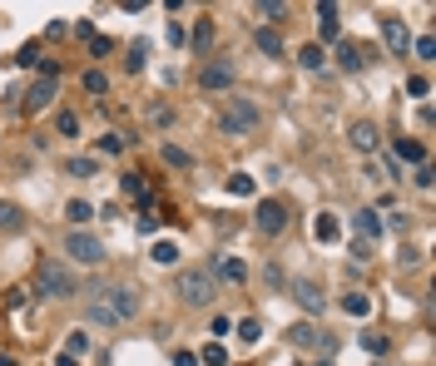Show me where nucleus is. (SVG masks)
Masks as SVG:
<instances>
[{"label":"nucleus","mask_w":436,"mask_h":366,"mask_svg":"<svg viewBox=\"0 0 436 366\" xmlns=\"http://www.w3.org/2000/svg\"><path fill=\"white\" fill-rule=\"evenodd\" d=\"M5 307H10V312L25 307V287H10V292H5Z\"/></svg>","instance_id":"nucleus-44"},{"label":"nucleus","mask_w":436,"mask_h":366,"mask_svg":"<svg viewBox=\"0 0 436 366\" xmlns=\"http://www.w3.org/2000/svg\"><path fill=\"white\" fill-rule=\"evenodd\" d=\"M174 366H198V352H174Z\"/></svg>","instance_id":"nucleus-49"},{"label":"nucleus","mask_w":436,"mask_h":366,"mask_svg":"<svg viewBox=\"0 0 436 366\" xmlns=\"http://www.w3.org/2000/svg\"><path fill=\"white\" fill-rule=\"evenodd\" d=\"M287 292H293V302H298L307 317H322V312H327V292H322V283H313V277H293Z\"/></svg>","instance_id":"nucleus-7"},{"label":"nucleus","mask_w":436,"mask_h":366,"mask_svg":"<svg viewBox=\"0 0 436 366\" xmlns=\"http://www.w3.org/2000/svg\"><path fill=\"white\" fill-rule=\"evenodd\" d=\"M318 366H337V361H318Z\"/></svg>","instance_id":"nucleus-51"},{"label":"nucleus","mask_w":436,"mask_h":366,"mask_svg":"<svg viewBox=\"0 0 436 366\" xmlns=\"http://www.w3.org/2000/svg\"><path fill=\"white\" fill-rule=\"evenodd\" d=\"M258 15H263V20H287V0H263Z\"/></svg>","instance_id":"nucleus-34"},{"label":"nucleus","mask_w":436,"mask_h":366,"mask_svg":"<svg viewBox=\"0 0 436 366\" xmlns=\"http://www.w3.org/2000/svg\"><path fill=\"white\" fill-rule=\"evenodd\" d=\"M65 356H75V361L90 356V332H85V327H75V332L65 337Z\"/></svg>","instance_id":"nucleus-24"},{"label":"nucleus","mask_w":436,"mask_h":366,"mask_svg":"<svg viewBox=\"0 0 436 366\" xmlns=\"http://www.w3.org/2000/svg\"><path fill=\"white\" fill-rule=\"evenodd\" d=\"M85 297H99V302L114 312V322H134V317L144 312V302H139V292H134V287H99V283H90Z\"/></svg>","instance_id":"nucleus-4"},{"label":"nucleus","mask_w":436,"mask_h":366,"mask_svg":"<svg viewBox=\"0 0 436 366\" xmlns=\"http://www.w3.org/2000/svg\"><path fill=\"white\" fill-rule=\"evenodd\" d=\"M149 257H154V263H159V267H174V263H179V257H183V252H179V243H169V238H159Z\"/></svg>","instance_id":"nucleus-23"},{"label":"nucleus","mask_w":436,"mask_h":366,"mask_svg":"<svg viewBox=\"0 0 436 366\" xmlns=\"http://www.w3.org/2000/svg\"><path fill=\"white\" fill-rule=\"evenodd\" d=\"M174 292H179L189 307H209L214 297H218V283H214V272H209V267H183V272H179V283H174Z\"/></svg>","instance_id":"nucleus-2"},{"label":"nucleus","mask_w":436,"mask_h":366,"mask_svg":"<svg viewBox=\"0 0 436 366\" xmlns=\"http://www.w3.org/2000/svg\"><path fill=\"white\" fill-rule=\"evenodd\" d=\"M55 129H60L65 139H75V134H79V119H75V114H60V119H55Z\"/></svg>","instance_id":"nucleus-41"},{"label":"nucleus","mask_w":436,"mask_h":366,"mask_svg":"<svg viewBox=\"0 0 436 366\" xmlns=\"http://www.w3.org/2000/svg\"><path fill=\"white\" fill-rule=\"evenodd\" d=\"M228 193H233V198H253V193H258V183L248 179V174H233V179H228Z\"/></svg>","instance_id":"nucleus-29"},{"label":"nucleus","mask_w":436,"mask_h":366,"mask_svg":"<svg viewBox=\"0 0 436 366\" xmlns=\"http://www.w3.org/2000/svg\"><path fill=\"white\" fill-rule=\"evenodd\" d=\"M20 228H25V213H20L15 203L0 198V233H20Z\"/></svg>","instance_id":"nucleus-21"},{"label":"nucleus","mask_w":436,"mask_h":366,"mask_svg":"<svg viewBox=\"0 0 436 366\" xmlns=\"http://www.w3.org/2000/svg\"><path fill=\"white\" fill-rule=\"evenodd\" d=\"M362 347H367L372 356H387V337H377V332H367V337H362Z\"/></svg>","instance_id":"nucleus-40"},{"label":"nucleus","mask_w":436,"mask_h":366,"mask_svg":"<svg viewBox=\"0 0 436 366\" xmlns=\"http://www.w3.org/2000/svg\"><path fill=\"white\" fill-rule=\"evenodd\" d=\"M65 174H75V179H94V174H99V159L79 154V159H70V164H65Z\"/></svg>","instance_id":"nucleus-26"},{"label":"nucleus","mask_w":436,"mask_h":366,"mask_svg":"<svg viewBox=\"0 0 436 366\" xmlns=\"http://www.w3.org/2000/svg\"><path fill=\"white\" fill-rule=\"evenodd\" d=\"M119 188H124V198H134V203L149 198V188H144V174H124V179H119Z\"/></svg>","instance_id":"nucleus-25"},{"label":"nucleus","mask_w":436,"mask_h":366,"mask_svg":"<svg viewBox=\"0 0 436 366\" xmlns=\"http://www.w3.org/2000/svg\"><path fill=\"white\" fill-rule=\"evenodd\" d=\"M322 60H327L322 45H303V50H298V64H303V70H322Z\"/></svg>","instance_id":"nucleus-30"},{"label":"nucleus","mask_w":436,"mask_h":366,"mask_svg":"<svg viewBox=\"0 0 436 366\" xmlns=\"http://www.w3.org/2000/svg\"><path fill=\"white\" fill-rule=\"evenodd\" d=\"M258 124H263V114H258V104H253V99H223L218 129H223L228 139H243V134H253Z\"/></svg>","instance_id":"nucleus-1"},{"label":"nucleus","mask_w":436,"mask_h":366,"mask_svg":"<svg viewBox=\"0 0 436 366\" xmlns=\"http://www.w3.org/2000/svg\"><path fill=\"white\" fill-rule=\"evenodd\" d=\"M85 322H94V327H119V322H114V312H110L105 302H99V297H90V307H85Z\"/></svg>","instance_id":"nucleus-22"},{"label":"nucleus","mask_w":436,"mask_h":366,"mask_svg":"<svg viewBox=\"0 0 436 366\" xmlns=\"http://www.w3.org/2000/svg\"><path fill=\"white\" fill-rule=\"evenodd\" d=\"M431 183H436V174H431V164H422V168H417V188H426V193H431Z\"/></svg>","instance_id":"nucleus-46"},{"label":"nucleus","mask_w":436,"mask_h":366,"mask_svg":"<svg viewBox=\"0 0 436 366\" xmlns=\"http://www.w3.org/2000/svg\"><path fill=\"white\" fill-rule=\"evenodd\" d=\"M347 144L357 148L362 159H372V154H377V148H382V134H377V124H372V119H357V124L347 129Z\"/></svg>","instance_id":"nucleus-10"},{"label":"nucleus","mask_w":436,"mask_h":366,"mask_svg":"<svg viewBox=\"0 0 436 366\" xmlns=\"http://www.w3.org/2000/svg\"><path fill=\"white\" fill-rule=\"evenodd\" d=\"M65 213H70L75 223H90V218H94V208H90L85 198H70V208H65Z\"/></svg>","instance_id":"nucleus-38"},{"label":"nucleus","mask_w":436,"mask_h":366,"mask_svg":"<svg viewBox=\"0 0 436 366\" xmlns=\"http://www.w3.org/2000/svg\"><path fill=\"white\" fill-rule=\"evenodd\" d=\"M411 45H417V55H422V60H431V55H436V40H431V35H422V40H411Z\"/></svg>","instance_id":"nucleus-45"},{"label":"nucleus","mask_w":436,"mask_h":366,"mask_svg":"<svg viewBox=\"0 0 436 366\" xmlns=\"http://www.w3.org/2000/svg\"><path fill=\"white\" fill-rule=\"evenodd\" d=\"M110 50H114V40H110V35H90V55H94V60H105Z\"/></svg>","instance_id":"nucleus-39"},{"label":"nucleus","mask_w":436,"mask_h":366,"mask_svg":"<svg viewBox=\"0 0 436 366\" xmlns=\"http://www.w3.org/2000/svg\"><path fill=\"white\" fill-rule=\"evenodd\" d=\"M313 238H318V243H337V238H342L337 213H318V218H313Z\"/></svg>","instance_id":"nucleus-18"},{"label":"nucleus","mask_w":436,"mask_h":366,"mask_svg":"<svg viewBox=\"0 0 436 366\" xmlns=\"http://www.w3.org/2000/svg\"><path fill=\"white\" fill-rule=\"evenodd\" d=\"M15 64H40V40H30V45L15 55Z\"/></svg>","instance_id":"nucleus-42"},{"label":"nucleus","mask_w":436,"mask_h":366,"mask_svg":"<svg viewBox=\"0 0 436 366\" xmlns=\"http://www.w3.org/2000/svg\"><path fill=\"white\" fill-rule=\"evenodd\" d=\"M203 366H228V352L218 347V341H209V347H203V356H198Z\"/></svg>","instance_id":"nucleus-35"},{"label":"nucleus","mask_w":436,"mask_h":366,"mask_svg":"<svg viewBox=\"0 0 436 366\" xmlns=\"http://www.w3.org/2000/svg\"><path fill=\"white\" fill-rule=\"evenodd\" d=\"M129 144L134 139H124V134H105V139H99V154H124Z\"/></svg>","instance_id":"nucleus-33"},{"label":"nucleus","mask_w":436,"mask_h":366,"mask_svg":"<svg viewBox=\"0 0 436 366\" xmlns=\"http://www.w3.org/2000/svg\"><path fill=\"white\" fill-rule=\"evenodd\" d=\"M85 90H90V94H105V90H110V75H105V70H85Z\"/></svg>","instance_id":"nucleus-32"},{"label":"nucleus","mask_w":436,"mask_h":366,"mask_svg":"<svg viewBox=\"0 0 436 366\" xmlns=\"http://www.w3.org/2000/svg\"><path fill=\"white\" fill-rule=\"evenodd\" d=\"M283 337L293 341L298 352H318V356H327V361H332V352H337V337H327L322 327H313V322H298V327H287Z\"/></svg>","instance_id":"nucleus-5"},{"label":"nucleus","mask_w":436,"mask_h":366,"mask_svg":"<svg viewBox=\"0 0 436 366\" xmlns=\"http://www.w3.org/2000/svg\"><path fill=\"white\" fill-rule=\"evenodd\" d=\"M233 79H238V70L228 60H209L198 70V90H233Z\"/></svg>","instance_id":"nucleus-9"},{"label":"nucleus","mask_w":436,"mask_h":366,"mask_svg":"<svg viewBox=\"0 0 436 366\" xmlns=\"http://www.w3.org/2000/svg\"><path fill=\"white\" fill-rule=\"evenodd\" d=\"M149 119H154V124H169V119H174V109H169V104H154Z\"/></svg>","instance_id":"nucleus-48"},{"label":"nucleus","mask_w":436,"mask_h":366,"mask_svg":"<svg viewBox=\"0 0 436 366\" xmlns=\"http://www.w3.org/2000/svg\"><path fill=\"white\" fill-rule=\"evenodd\" d=\"M35 292H40V297H50V302H65V297L79 292V283H75V272H70L65 263H40V272H35Z\"/></svg>","instance_id":"nucleus-3"},{"label":"nucleus","mask_w":436,"mask_h":366,"mask_svg":"<svg viewBox=\"0 0 436 366\" xmlns=\"http://www.w3.org/2000/svg\"><path fill=\"white\" fill-rule=\"evenodd\" d=\"M407 94H411V99H426V94H431V79H426V75H411V79H407Z\"/></svg>","instance_id":"nucleus-37"},{"label":"nucleus","mask_w":436,"mask_h":366,"mask_svg":"<svg viewBox=\"0 0 436 366\" xmlns=\"http://www.w3.org/2000/svg\"><path fill=\"white\" fill-rule=\"evenodd\" d=\"M253 45H258L263 55H273V60H278V55H283V30H273V25H263V30L253 35Z\"/></svg>","instance_id":"nucleus-19"},{"label":"nucleus","mask_w":436,"mask_h":366,"mask_svg":"<svg viewBox=\"0 0 436 366\" xmlns=\"http://www.w3.org/2000/svg\"><path fill=\"white\" fill-rule=\"evenodd\" d=\"M164 164H174V168H189L194 159H189V154H183V148H179V144H164Z\"/></svg>","instance_id":"nucleus-36"},{"label":"nucleus","mask_w":436,"mask_h":366,"mask_svg":"<svg viewBox=\"0 0 436 366\" xmlns=\"http://www.w3.org/2000/svg\"><path fill=\"white\" fill-rule=\"evenodd\" d=\"M55 366H79V361H75V356H65V352H60V356H55Z\"/></svg>","instance_id":"nucleus-50"},{"label":"nucleus","mask_w":436,"mask_h":366,"mask_svg":"<svg viewBox=\"0 0 436 366\" xmlns=\"http://www.w3.org/2000/svg\"><path fill=\"white\" fill-rule=\"evenodd\" d=\"M397 263H402V267H422V248H402Z\"/></svg>","instance_id":"nucleus-43"},{"label":"nucleus","mask_w":436,"mask_h":366,"mask_svg":"<svg viewBox=\"0 0 436 366\" xmlns=\"http://www.w3.org/2000/svg\"><path fill=\"white\" fill-rule=\"evenodd\" d=\"M283 228H287V208L278 198H263L258 203V233H263V238H278Z\"/></svg>","instance_id":"nucleus-11"},{"label":"nucleus","mask_w":436,"mask_h":366,"mask_svg":"<svg viewBox=\"0 0 436 366\" xmlns=\"http://www.w3.org/2000/svg\"><path fill=\"white\" fill-rule=\"evenodd\" d=\"M352 228H357L362 243H377V238H382V213H377V208H362L357 218H352Z\"/></svg>","instance_id":"nucleus-17"},{"label":"nucleus","mask_w":436,"mask_h":366,"mask_svg":"<svg viewBox=\"0 0 436 366\" xmlns=\"http://www.w3.org/2000/svg\"><path fill=\"white\" fill-rule=\"evenodd\" d=\"M377 25H382V45H387V55L407 60V50H411V30H407V20H397V15H382Z\"/></svg>","instance_id":"nucleus-8"},{"label":"nucleus","mask_w":436,"mask_h":366,"mask_svg":"<svg viewBox=\"0 0 436 366\" xmlns=\"http://www.w3.org/2000/svg\"><path fill=\"white\" fill-rule=\"evenodd\" d=\"M372 55H377L372 45H357V40H337V64H342V70H367Z\"/></svg>","instance_id":"nucleus-14"},{"label":"nucleus","mask_w":436,"mask_h":366,"mask_svg":"<svg viewBox=\"0 0 436 366\" xmlns=\"http://www.w3.org/2000/svg\"><path fill=\"white\" fill-rule=\"evenodd\" d=\"M65 252L75 257L79 267H99V263H105V243H99L94 233H85V228H75L65 238Z\"/></svg>","instance_id":"nucleus-6"},{"label":"nucleus","mask_w":436,"mask_h":366,"mask_svg":"<svg viewBox=\"0 0 436 366\" xmlns=\"http://www.w3.org/2000/svg\"><path fill=\"white\" fill-rule=\"evenodd\" d=\"M233 332L243 337V347H258V341H263V322H258V317H238Z\"/></svg>","instance_id":"nucleus-20"},{"label":"nucleus","mask_w":436,"mask_h":366,"mask_svg":"<svg viewBox=\"0 0 436 366\" xmlns=\"http://www.w3.org/2000/svg\"><path fill=\"white\" fill-rule=\"evenodd\" d=\"M263 277H268V287H283V267H278V263H268Z\"/></svg>","instance_id":"nucleus-47"},{"label":"nucleus","mask_w":436,"mask_h":366,"mask_svg":"<svg viewBox=\"0 0 436 366\" xmlns=\"http://www.w3.org/2000/svg\"><path fill=\"white\" fill-rule=\"evenodd\" d=\"M318 35H322V45H337V40H342L337 5H318Z\"/></svg>","instance_id":"nucleus-15"},{"label":"nucleus","mask_w":436,"mask_h":366,"mask_svg":"<svg viewBox=\"0 0 436 366\" xmlns=\"http://www.w3.org/2000/svg\"><path fill=\"white\" fill-rule=\"evenodd\" d=\"M50 99H55V79H50V75H40L30 90H25V99H20V114H40V109H50Z\"/></svg>","instance_id":"nucleus-12"},{"label":"nucleus","mask_w":436,"mask_h":366,"mask_svg":"<svg viewBox=\"0 0 436 366\" xmlns=\"http://www.w3.org/2000/svg\"><path fill=\"white\" fill-rule=\"evenodd\" d=\"M392 159H397V164H417V168H422V164H426V144L397 134V139H392Z\"/></svg>","instance_id":"nucleus-16"},{"label":"nucleus","mask_w":436,"mask_h":366,"mask_svg":"<svg viewBox=\"0 0 436 366\" xmlns=\"http://www.w3.org/2000/svg\"><path fill=\"white\" fill-rule=\"evenodd\" d=\"M144 55H149V45H144V40H134V45H129V60H124V70L139 75V70H144Z\"/></svg>","instance_id":"nucleus-31"},{"label":"nucleus","mask_w":436,"mask_h":366,"mask_svg":"<svg viewBox=\"0 0 436 366\" xmlns=\"http://www.w3.org/2000/svg\"><path fill=\"white\" fill-rule=\"evenodd\" d=\"M214 283H233V287H243L248 283V263L243 257H233V252H223V257H214Z\"/></svg>","instance_id":"nucleus-13"},{"label":"nucleus","mask_w":436,"mask_h":366,"mask_svg":"<svg viewBox=\"0 0 436 366\" xmlns=\"http://www.w3.org/2000/svg\"><path fill=\"white\" fill-rule=\"evenodd\" d=\"M342 312H347V317H367V312H372V297H367V292H347V297H342Z\"/></svg>","instance_id":"nucleus-27"},{"label":"nucleus","mask_w":436,"mask_h":366,"mask_svg":"<svg viewBox=\"0 0 436 366\" xmlns=\"http://www.w3.org/2000/svg\"><path fill=\"white\" fill-rule=\"evenodd\" d=\"M189 45H194L198 55H209V45H214V25H209V20H198V25H194V35H189Z\"/></svg>","instance_id":"nucleus-28"}]
</instances>
